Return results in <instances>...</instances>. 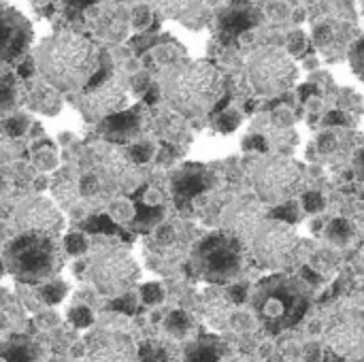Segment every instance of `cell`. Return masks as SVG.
Instances as JSON below:
<instances>
[{
    "instance_id": "4",
    "label": "cell",
    "mask_w": 364,
    "mask_h": 362,
    "mask_svg": "<svg viewBox=\"0 0 364 362\" xmlns=\"http://www.w3.org/2000/svg\"><path fill=\"white\" fill-rule=\"evenodd\" d=\"M254 237V252L258 260L269 269H288L299 256V237L288 224H260Z\"/></svg>"
},
{
    "instance_id": "50",
    "label": "cell",
    "mask_w": 364,
    "mask_h": 362,
    "mask_svg": "<svg viewBox=\"0 0 364 362\" xmlns=\"http://www.w3.org/2000/svg\"><path fill=\"white\" fill-rule=\"evenodd\" d=\"M275 122H277V124H284V126H288V124L292 122V115H290V111H288V109H282V111H277V115H275Z\"/></svg>"
},
{
    "instance_id": "33",
    "label": "cell",
    "mask_w": 364,
    "mask_h": 362,
    "mask_svg": "<svg viewBox=\"0 0 364 362\" xmlns=\"http://www.w3.org/2000/svg\"><path fill=\"white\" fill-rule=\"evenodd\" d=\"M141 294H143V301H145L147 305H158V303H162V299H164V290H162V286H158V284H147V286H143Z\"/></svg>"
},
{
    "instance_id": "12",
    "label": "cell",
    "mask_w": 364,
    "mask_h": 362,
    "mask_svg": "<svg viewBox=\"0 0 364 362\" xmlns=\"http://www.w3.org/2000/svg\"><path fill=\"white\" fill-rule=\"evenodd\" d=\"M328 344L341 356L360 354L363 350V324L358 320L337 322L328 329Z\"/></svg>"
},
{
    "instance_id": "38",
    "label": "cell",
    "mask_w": 364,
    "mask_h": 362,
    "mask_svg": "<svg viewBox=\"0 0 364 362\" xmlns=\"http://www.w3.org/2000/svg\"><path fill=\"white\" fill-rule=\"evenodd\" d=\"M132 23H134V28L145 30V28L151 23V11H149L147 6L136 9V11H134V17H132Z\"/></svg>"
},
{
    "instance_id": "25",
    "label": "cell",
    "mask_w": 364,
    "mask_h": 362,
    "mask_svg": "<svg viewBox=\"0 0 364 362\" xmlns=\"http://www.w3.org/2000/svg\"><path fill=\"white\" fill-rule=\"evenodd\" d=\"M134 213H139V222L143 226H149L162 220V209L156 205H141L139 209H134Z\"/></svg>"
},
{
    "instance_id": "2",
    "label": "cell",
    "mask_w": 364,
    "mask_h": 362,
    "mask_svg": "<svg viewBox=\"0 0 364 362\" xmlns=\"http://www.w3.org/2000/svg\"><path fill=\"white\" fill-rule=\"evenodd\" d=\"M222 87L224 81L218 68L205 62L181 64L173 68L164 81L168 102L183 115L207 113L218 102Z\"/></svg>"
},
{
    "instance_id": "45",
    "label": "cell",
    "mask_w": 364,
    "mask_h": 362,
    "mask_svg": "<svg viewBox=\"0 0 364 362\" xmlns=\"http://www.w3.org/2000/svg\"><path fill=\"white\" fill-rule=\"evenodd\" d=\"M190 358H192V361H218V354H215V350H211V348H200V350H196Z\"/></svg>"
},
{
    "instance_id": "24",
    "label": "cell",
    "mask_w": 364,
    "mask_h": 362,
    "mask_svg": "<svg viewBox=\"0 0 364 362\" xmlns=\"http://www.w3.org/2000/svg\"><path fill=\"white\" fill-rule=\"evenodd\" d=\"M0 128H2L9 137L19 139V137L26 132V128H28V119H26V117H6V119L0 124Z\"/></svg>"
},
{
    "instance_id": "17",
    "label": "cell",
    "mask_w": 364,
    "mask_h": 362,
    "mask_svg": "<svg viewBox=\"0 0 364 362\" xmlns=\"http://www.w3.org/2000/svg\"><path fill=\"white\" fill-rule=\"evenodd\" d=\"M139 128V111H126V113H111L105 122V132L130 137Z\"/></svg>"
},
{
    "instance_id": "3",
    "label": "cell",
    "mask_w": 364,
    "mask_h": 362,
    "mask_svg": "<svg viewBox=\"0 0 364 362\" xmlns=\"http://www.w3.org/2000/svg\"><path fill=\"white\" fill-rule=\"evenodd\" d=\"M60 256L51 237L30 235L19 237L6 252V265L13 275L26 282H41L60 271Z\"/></svg>"
},
{
    "instance_id": "28",
    "label": "cell",
    "mask_w": 364,
    "mask_h": 362,
    "mask_svg": "<svg viewBox=\"0 0 364 362\" xmlns=\"http://www.w3.org/2000/svg\"><path fill=\"white\" fill-rule=\"evenodd\" d=\"M13 105H15V87L11 81L0 79V113L13 109Z\"/></svg>"
},
{
    "instance_id": "56",
    "label": "cell",
    "mask_w": 364,
    "mask_h": 362,
    "mask_svg": "<svg viewBox=\"0 0 364 362\" xmlns=\"http://www.w3.org/2000/svg\"><path fill=\"white\" fill-rule=\"evenodd\" d=\"M4 329V318H2V314H0V331Z\"/></svg>"
},
{
    "instance_id": "11",
    "label": "cell",
    "mask_w": 364,
    "mask_h": 362,
    "mask_svg": "<svg viewBox=\"0 0 364 362\" xmlns=\"http://www.w3.org/2000/svg\"><path fill=\"white\" fill-rule=\"evenodd\" d=\"M28 21L13 9H0V64L17 58L30 43Z\"/></svg>"
},
{
    "instance_id": "48",
    "label": "cell",
    "mask_w": 364,
    "mask_h": 362,
    "mask_svg": "<svg viewBox=\"0 0 364 362\" xmlns=\"http://www.w3.org/2000/svg\"><path fill=\"white\" fill-rule=\"evenodd\" d=\"M301 275H303V280H307V282H309V284H314V286H318V284L322 282V280H320V275H318L316 271H311L309 267H303V269H301Z\"/></svg>"
},
{
    "instance_id": "16",
    "label": "cell",
    "mask_w": 364,
    "mask_h": 362,
    "mask_svg": "<svg viewBox=\"0 0 364 362\" xmlns=\"http://www.w3.org/2000/svg\"><path fill=\"white\" fill-rule=\"evenodd\" d=\"M207 186H209V181H207V173H205L200 166L181 171V173L175 177V181H173L175 192H177V194H181V196H194V194L203 192Z\"/></svg>"
},
{
    "instance_id": "47",
    "label": "cell",
    "mask_w": 364,
    "mask_h": 362,
    "mask_svg": "<svg viewBox=\"0 0 364 362\" xmlns=\"http://www.w3.org/2000/svg\"><path fill=\"white\" fill-rule=\"evenodd\" d=\"M36 162H38V166H43V169H51V166L55 164V156H53V151H47V154H41V156L36 158Z\"/></svg>"
},
{
    "instance_id": "15",
    "label": "cell",
    "mask_w": 364,
    "mask_h": 362,
    "mask_svg": "<svg viewBox=\"0 0 364 362\" xmlns=\"http://www.w3.org/2000/svg\"><path fill=\"white\" fill-rule=\"evenodd\" d=\"M256 23V17H254V11L250 6H232L228 9L222 19H220V30L230 38V36H237L239 32L252 28Z\"/></svg>"
},
{
    "instance_id": "37",
    "label": "cell",
    "mask_w": 364,
    "mask_h": 362,
    "mask_svg": "<svg viewBox=\"0 0 364 362\" xmlns=\"http://www.w3.org/2000/svg\"><path fill=\"white\" fill-rule=\"evenodd\" d=\"M303 205H305V209H307L309 213H318V211L324 209V198H322L320 192H309V194H305Z\"/></svg>"
},
{
    "instance_id": "5",
    "label": "cell",
    "mask_w": 364,
    "mask_h": 362,
    "mask_svg": "<svg viewBox=\"0 0 364 362\" xmlns=\"http://www.w3.org/2000/svg\"><path fill=\"white\" fill-rule=\"evenodd\" d=\"M250 77L258 92L275 96L294 83L296 66L284 51L269 49V51H262L252 58Z\"/></svg>"
},
{
    "instance_id": "34",
    "label": "cell",
    "mask_w": 364,
    "mask_h": 362,
    "mask_svg": "<svg viewBox=\"0 0 364 362\" xmlns=\"http://www.w3.org/2000/svg\"><path fill=\"white\" fill-rule=\"evenodd\" d=\"M239 124H241V117H239L237 111H224L222 117L218 119V128L222 132H232V130H237Z\"/></svg>"
},
{
    "instance_id": "42",
    "label": "cell",
    "mask_w": 364,
    "mask_h": 362,
    "mask_svg": "<svg viewBox=\"0 0 364 362\" xmlns=\"http://www.w3.org/2000/svg\"><path fill=\"white\" fill-rule=\"evenodd\" d=\"M243 145H245V149L267 151V139H264V137H260V134H256V137H247V139L243 141Z\"/></svg>"
},
{
    "instance_id": "36",
    "label": "cell",
    "mask_w": 364,
    "mask_h": 362,
    "mask_svg": "<svg viewBox=\"0 0 364 362\" xmlns=\"http://www.w3.org/2000/svg\"><path fill=\"white\" fill-rule=\"evenodd\" d=\"M111 309H113V312H119V314H126V316H132V314L136 312V301H134L132 294H126V297L113 301V303H111Z\"/></svg>"
},
{
    "instance_id": "44",
    "label": "cell",
    "mask_w": 364,
    "mask_h": 362,
    "mask_svg": "<svg viewBox=\"0 0 364 362\" xmlns=\"http://www.w3.org/2000/svg\"><path fill=\"white\" fill-rule=\"evenodd\" d=\"M228 294H230V299H232V303H245V299H247V288L245 286H241V284H237V286H230V290H228Z\"/></svg>"
},
{
    "instance_id": "43",
    "label": "cell",
    "mask_w": 364,
    "mask_h": 362,
    "mask_svg": "<svg viewBox=\"0 0 364 362\" xmlns=\"http://www.w3.org/2000/svg\"><path fill=\"white\" fill-rule=\"evenodd\" d=\"M156 239H158V243H160V245H168V243H173V241H175V230H173L171 226H162V228H158Z\"/></svg>"
},
{
    "instance_id": "39",
    "label": "cell",
    "mask_w": 364,
    "mask_h": 362,
    "mask_svg": "<svg viewBox=\"0 0 364 362\" xmlns=\"http://www.w3.org/2000/svg\"><path fill=\"white\" fill-rule=\"evenodd\" d=\"M288 47H290V51H292V53L301 55V53L305 51V47H307L305 34H303V32H294V34H290V38H288Z\"/></svg>"
},
{
    "instance_id": "26",
    "label": "cell",
    "mask_w": 364,
    "mask_h": 362,
    "mask_svg": "<svg viewBox=\"0 0 364 362\" xmlns=\"http://www.w3.org/2000/svg\"><path fill=\"white\" fill-rule=\"evenodd\" d=\"M85 228L90 233H117V226L113 224V220L109 215H96V218H92L85 224Z\"/></svg>"
},
{
    "instance_id": "55",
    "label": "cell",
    "mask_w": 364,
    "mask_h": 362,
    "mask_svg": "<svg viewBox=\"0 0 364 362\" xmlns=\"http://www.w3.org/2000/svg\"><path fill=\"white\" fill-rule=\"evenodd\" d=\"M94 0H68V4H73V6H87V4H92Z\"/></svg>"
},
{
    "instance_id": "58",
    "label": "cell",
    "mask_w": 364,
    "mask_h": 362,
    "mask_svg": "<svg viewBox=\"0 0 364 362\" xmlns=\"http://www.w3.org/2000/svg\"><path fill=\"white\" fill-rule=\"evenodd\" d=\"M211 2H218V0H211Z\"/></svg>"
},
{
    "instance_id": "53",
    "label": "cell",
    "mask_w": 364,
    "mask_h": 362,
    "mask_svg": "<svg viewBox=\"0 0 364 362\" xmlns=\"http://www.w3.org/2000/svg\"><path fill=\"white\" fill-rule=\"evenodd\" d=\"M136 79H139V81L134 83V90H136V92H141V90H145V87L149 85V81H147L145 75H143V77H136Z\"/></svg>"
},
{
    "instance_id": "9",
    "label": "cell",
    "mask_w": 364,
    "mask_h": 362,
    "mask_svg": "<svg viewBox=\"0 0 364 362\" xmlns=\"http://www.w3.org/2000/svg\"><path fill=\"white\" fill-rule=\"evenodd\" d=\"M77 105L87 117H107L126 105V92L119 83L105 79L96 85H90L87 92L79 96Z\"/></svg>"
},
{
    "instance_id": "13",
    "label": "cell",
    "mask_w": 364,
    "mask_h": 362,
    "mask_svg": "<svg viewBox=\"0 0 364 362\" xmlns=\"http://www.w3.org/2000/svg\"><path fill=\"white\" fill-rule=\"evenodd\" d=\"M100 169L107 179H111L117 186H134L136 169L130 156H126L119 149H105L100 156Z\"/></svg>"
},
{
    "instance_id": "7",
    "label": "cell",
    "mask_w": 364,
    "mask_h": 362,
    "mask_svg": "<svg viewBox=\"0 0 364 362\" xmlns=\"http://www.w3.org/2000/svg\"><path fill=\"white\" fill-rule=\"evenodd\" d=\"M196 260L200 265V271L211 280H228L235 277L241 271V247L237 239L218 235L209 237L200 243L196 252Z\"/></svg>"
},
{
    "instance_id": "46",
    "label": "cell",
    "mask_w": 364,
    "mask_h": 362,
    "mask_svg": "<svg viewBox=\"0 0 364 362\" xmlns=\"http://www.w3.org/2000/svg\"><path fill=\"white\" fill-rule=\"evenodd\" d=\"M326 124H328V126H346V124H348V117H346L341 111H331V113L326 115Z\"/></svg>"
},
{
    "instance_id": "1",
    "label": "cell",
    "mask_w": 364,
    "mask_h": 362,
    "mask_svg": "<svg viewBox=\"0 0 364 362\" xmlns=\"http://www.w3.org/2000/svg\"><path fill=\"white\" fill-rule=\"evenodd\" d=\"M36 60L45 79L62 90L85 85L98 68V55L92 43L73 32L47 38L38 47Z\"/></svg>"
},
{
    "instance_id": "19",
    "label": "cell",
    "mask_w": 364,
    "mask_h": 362,
    "mask_svg": "<svg viewBox=\"0 0 364 362\" xmlns=\"http://www.w3.org/2000/svg\"><path fill=\"white\" fill-rule=\"evenodd\" d=\"M164 329L171 337L175 339H183L190 331H192V318L186 314V312H173L166 322H164Z\"/></svg>"
},
{
    "instance_id": "20",
    "label": "cell",
    "mask_w": 364,
    "mask_h": 362,
    "mask_svg": "<svg viewBox=\"0 0 364 362\" xmlns=\"http://www.w3.org/2000/svg\"><path fill=\"white\" fill-rule=\"evenodd\" d=\"M354 226H352V222H348V220H333L331 224H328V228H326V237L333 241V243H337V245H346V243H350L352 239H354Z\"/></svg>"
},
{
    "instance_id": "6",
    "label": "cell",
    "mask_w": 364,
    "mask_h": 362,
    "mask_svg": "<svg viewBox=\"0 0 364 362\" xmlns=\"http://www.w3.org/2000/svg\"><path fill=\"white\" fill-rule=\"evenodd\" d=\"M303 188V173L294 162L269 160L256 173V190L267 203H284Z\"/></svg>"
},
{
    "instance_id": "29",
    "label": "cell",
    "mask_w": 364,
    "mask_h": 362,
    "mask_svg": "<svg viewBox=\"0 0 364 362\" xmlns=\"http://www.w3.org/2000/svg\"><path fill=\"white\" fill-rule=\"evenodd\" d=\"M64 245H66V252L73 254V256H79L83 252H87V239L79 233H73L64 239Z\"/></svg>"
},
{
    "instance_id": "14",
    "label": "cell",
    "mask_w": 364,
    "mask_h": 362,
    "mask_svg": "<svg viewBox=\"0 0 364 362\" xmlns=\"http://www.w3.org/2000/svg\"><path fill=\"white\" fill-rule=\"evenodd\" d=\"M260 215L262 211L256 203H239L230 209L226 218V226L237 239H247L260 226V220H262Z\"/></svg>"
},
{
    "instance_id": "8",
    "label": "cell",
    "mask_w": 364,
    "mask_h": 362,
    "mask_svg": "<svg viewBox=\"0 0 364 362\" xmlns=\"http://www.w3.org/2000/svg\"><path fill=\"white\" fill-rule=\"evenodd\" d=\"M139 275L134 260L126 252H105L92 265V280L102 294L126 292Z\"/></svg>"
},
{
    "instance_id": "57",
    "label": "cell",
    "mask_w": 364,
    "mask_h": 362,
    "mask_svg": "<svg viewBox=\"0 0 364 362\" xmlns=\"http://www.w3.org/2000/svg\"><path fill=\"white\" fill-rule=\"evenodd\" d=\"M2 271H4V269H2V265H0V275H2Z\"/></svg>"
},
{
    "instance_id": "30",
    "label": "cell",
    "mask_w": 364,
    "mask_h": 362,
    "mask_svg": "<svg viewBox=\"0 0 364 362\" xmlns=\"http://www.w3.org/2000/svg\"><path fill=\"white\" fill-rule=\"evenodd\" d=\"M15 154H17L15 139H13V137H9V134L0 128V162L15 158Z\"/></svg>"
},
{
    "instance_id": "22",
    "label": "cell",
    "mask_w": 364,
    "mask_h": 362,
    "mask_svg": "<svg viewBox=\"0 0 364 362\" xmlns=\"http://www.w3.org/2000/svg\"><path fill=\"white\" fill-rule=\"evenodd\" d=\"M77 192H79V196H83V198H92V196H96L98 192H100V181H98V177L96 175H83L79 181H77Z\"/></svg>"
},
{
    "instance_id": "52",
    "label": "cell",
    "mask_w": 364,
    "mask_h": 362,
    "mask_svg": "<svg viewBox=\"0 0 364 362\" xmlns=\"http://www.w3.org/2000/svg\"><path fill=\"white\" fill-rule=\"evenodd\" d=\"M160 198H162V194H158L156 190H149L147 196H145V205H158Z\"/></svg>"
},
{
    "instance_id": "32",
    "label": "cell",
    "mask_w": 364,
    "mask_h": 362,
    "mask_svg": "<svg viewBox=\"0 0 364 362\" xmlns=\"http://www.w3.org/2000/svg\"><path fill=\"white\" fill-rule=\"evenodd\" d=\"M273 218H277L279 222H296V220H299V207H296L294 203L279 205V207L273 211Z\"/></svg>"
},
{
    "instance_id": "54",
    "label": "cell",
    "mask_w": 364,
    "mask_h": 362,
    "mask_svg": "<svg viewBox=\"0 0 364 362\" xmlns=\"http://www.w3.org/2000/svg\"><path fill=\"white\" fill-rule=\"evenodd\" d=\"M158 100V90H149L147 94H145V102L147 105H154Z\"/></svg>"
},
{
    "instance_id": "21",
    "label": "cell",
    "mask_w": 364,
    "mask_h": 362,
    "mask_svg": "<svg viewBox=\"0 0 364 362\" xmlns=\"http://www.w3.org/2000/svg\"><path fill=\"white\" fill-rule=\"evenodd\" d=\"M41 297L47 305H55L60 303L64 297H66V286L62 282H53V284H47L41 288Z\"/></svg>"
},
{
    "instance_id": "27",
    "label": "cell",
    "mask_w": 364,
    "mask_h": 362,
    "mask_svg": "<svg viewBox=\"0 0 364 362\" xmlns=\"http://www.w3.org/2000/svg\"><path fill=\"white\" fill-rule=\"evenodd\" d=\"M0 356L6 358V361H32V358H34V356L30 354V348H26V346H15V344L4 346L2 352H0Z\"/></svg>"
},
{
    "instance_id": "35",
    "label": "cell",
    "mask_w": 364,
    "mask_h": 362,
    "mask_svg": "<svg viewBox=\"0 0 364 362\" xmlns=\"http://www.w3.org/2000/svg\"><path fill=\"white\" fill-rule=\"evenodd\" d=\"M92 320H94V316H92V312H90L87 307H75V309L70 312V322H73L77 329L90 326Z\"/></svg>"
},
{
    "instance_id": "10",
    "label": "cell",
    "mask_w": 364,
    "mask_h": 362,
    "mask_svg": "<svg viewBox=\"0 0 364 362\" xmlns=\"http://www.w3.org/2000/svg\"><path fill=\"white\" fill-rule=\"evenodd\" d=\"M17 226L30 235H43V237H55L62 228V215L49 201H32L26 203L17 211Z\"/></svg>"
},
{
    "instance_id": "51",
    "label": "cell",
    "mask_w": 364,
    "mask_h": 362,
    "mask_svg": "<svg viewBox=\"0 0 364 362\" xmlns=\"http://www.w3.org/2000/svg\"><path fill=\"white\" fill-rule=\"evenodd\" d=\"M32 73H34V66H32V62H23V64L19 66V77H23V79H30V77H32Z\"/></svg>"
},
{
    "instance_id": "41",
    "label": "cell",
    "mask_w": 364,
    "mask_h": 362,
    "mask_svg": "<svg viewBox=\"0 0 364 362\" xmlns=\"http://www.w3.org/2000/svg\"><path fill=\"white\" fill-rule=\"evenodd\" d=\"M318 147H320L322 154H333L337 149V137L331 134V132H324L320 137V141H318Z\"/></svg>"
},
{
    "instance_id": "23",
    "label": "cell",
    "mask_w": 364,
    "mask_h": 362,
    "mask_svg": "<svg viewBox=\"0 0 364 362\" xmlns=\"http://www.w3.org/2000/svg\"><path fill=\"white\" fill-rule=\"evenodd\" d=\"M134 215H136L134 213V207L128 201H119V203H113L111 205V215L109 218L115 220V222H130Z\"/></svg>"
},
{
    "instance_id": "31",
    "label": "cell",
    "mask_w": 364,
    "mask_h": 362,
    "mask_svg": "<svg viewBox=\"0 0 364 362\" xmlns=\"http://www.w3.org/2000/svg\"><path fill=\"white\" fill-rule=\"evenodd\" d=\"M151 154H154V147L149 143H139V145L130 147V160L134 164H145L151 158Z\"/></svg>"
},
{
    "instance_id": "40",
    "label": "cell",
    "mask_w": 364,
    "mask_h": 362,
    "mask_svg": "<svg viewBox=\"0 0 364 362\" xmlns=\"http://www.w3.org/2000/svg\"><path fill=\"white\" fill-rule=\"evenodd\" d=\"M139 356L145 358V361H160V358H166V356L162 354V350H160L158 346H154V344H143Z\"/></svg>"
},
{
    "instance_id": "18",
    "label": "cell",
    "mask_w": 364,
    "mask_h": 362,
    "mask_svg": "<svg viewBox=\"0 0 364 362\" xmlns=\"http://www.w3.org/2000/svg\"><path fill=\"white\" fill-rule=\"evenodd\" d=\"M203 0H156L158 9L175 19H186L190 15H194L200 9Z\"/></svg>"
},
{
    "instance_id": "49",
    "label": "cell",
    "mask_w": 364,
    "mask_h": 362,
    "mask_svg": "<svg viewBox=\"0 0 364 362\" xmlns=\"http://www.w3.org/2000/svg\"><path fill=\"white\" fill-rule=\"evenodd\" d=\"M299 92H301V98H303V100H307V98H311V96H316V94H318V87H316L314 83H309V85H303Z\"/></svg>"
}]
</instances>
